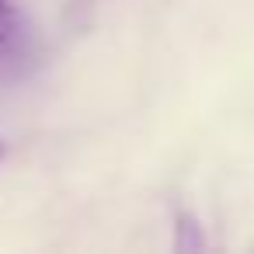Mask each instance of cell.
I'll return each mask as SVG.
<instances>
[{
    "label": "cell",
    "instance_id": "obj_1",
    "mask_svg": "<svg viewBox=\"0 0 254 254\" xmlns=\"http://www.w3.org/2000/svg\"><path fill=\"white\" fill-rule=\"evenodd\" d=\"M32 63V28L14 0H0V77H18Z\"/></svg>",
    "mask_w": 254,
    "mask_h": 254
},
{
    "label": "cell",
    "instance_id": "obj_2",
    "mask_svg": "<svg viewBox=\"0 0 254 254\" xmlns=\"http://www.w3.org/2000/svg\"><path fill=\"white\" fill-rule=\"evenodd\" d=\"M4 153H7V146H4V139H0V160H4Z\"/></svg>",
    "mask_w": 254,
    "mask_h": 254
}]
</instances>
